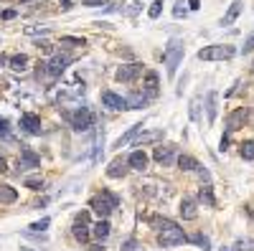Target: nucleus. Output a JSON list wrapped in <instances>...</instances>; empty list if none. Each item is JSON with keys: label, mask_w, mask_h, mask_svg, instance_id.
Listing matches in <instances>:
<instances>
[{"label": "nucleus", "mask_w": 254, "mask_h": 251, "mask_svg": "<svg viewBox=\"0 0 254 251\" xmlns=\"http://www.w3.org/2000/svg\"><path fill=\"white\" fill-rule=\"evenodd\" d=\"M198 201L203 203V205H208V208H214V205H216V198H214V190H211V185H203L201 190H198Z\"/></svg>", "instance_id": "20"}, {"label": "nucleus", "mask_w": 254, "mask_h": 251, "mask_svg": "<svg viewBox=\"0 0 254 251\" xmlns=\"http://www.w3.org/2000/svg\"><path fill=\"white\" fill-rule=\"evenodd\" d=\"M216 92H208L206 94V112H208V125L216 122Z\"/></svg>", "instance_id": "18"}, {"label": "nucleus", "mask_w": 254, "mask_h": 251, "mask_svg": "<svg viewBox=\"0 0 254 251\" xmlns=\"http://www.w3.org/2000/svg\"><path fill=\"white\" fill-rule=\"evenodd\" d=\"M21 127L28 132V135H41V117H36V114H23L21 117Z\"/></svg>", "instance_id": "10"}, {"label": "nucleus", "mask_w": 254, "mask_h": 251, "mask_svg": "<svg viewBox=\"0 0 254 251\" xmlns=\"http://www.w3.org/2000/svg\"><path fill=\"white\" fill-rule=\"evenodd\" d=\"M145 104H147V97H145V94H132V97L127 99V107H130V109H142Z\"/></svg>", "instance_id": "27"}, {"label": "nucleus", "mask_w": 254, "mask_h": 251, "mask_svg": "<svg viewBox=\"0 0 254 251\" xmlns=\"http://www.w3.org/2000/svg\"><path fill=\"white\" fill-rule=\"evenodd\" d=\"M249 51H254V33L244 41V46H242V53H249Z\"/></svg>", "instance_id": "37"}, {"label": "nucleus", "mask_w": 254, "mask_h": 251, "mask_svg": "<svg viewBox=\"0 0 254 251\" xmlns=\"http://www.w3.org/2000/svg\"><path fill=\"white\" fill-rule=\"evenodd\" d=\"M23 183H26V188H31V190H41L43 178H41V175H28V178H26Z\"/></svg>", "instance_id": "28"}, {"label": "nucleus", "mask_w": 254, "mask_h": 251, "mask_svg": "<svg viewBox=\"0 0 254 251\" xmlns=\"http://www.w3.org/2000/svg\"><path fill=\"white\" fill-rule=\"evenodd\" d=\"M242 157L244 160H254V140H249V142L242 145Z\"/></svg>", "instance_id": "32"}, {"label": "nucleus", "mask_w": 254, "mask_h": 251, "mask_svg": "<svg viewBox=\"0 0 254 251\" xmlns=\"http://www.w3.org/2000/svg\"><path fill=\"white\" fill-rule=\"evenodd\" d=\"M234 56H236L234 46H221V43H216V46H206L198 51V61H229Z\"/></svg>", "instance_id": "4"}, {"label": "nucleus", "mask_w": 254, "mask_h": 251, "mask_svg": "<svg viewBox=\"0 0 254 251\" xmlns=\"http://www.w3.org/2000/svg\"><path fill=\"white\" fill-rule=\"evenodd\" d=\"M140 129H142V125H132V127H130V129L125 132V135H122V137H119V140H117V147H125V145H127V142H130L132 137H135V135H138V132H140Z\"/></svg>", "instance_id": "26"}, {"label": "nucleus", "mask_w": 254, "mask_h": 251, "mask_svg": "<svg viewBox=\"0 0 254 251\" xmlns=\"http://www.w3.org/2000/svg\"><path fill=\"white\" fill-rule=\"evenodd\" d=\"M102 145H104V135H99V137H97V150H94V157H92L94 162H99V157H102V150H104Z\"/></svg>", "instance_id": "36"}, {"label": "nucleus", "mask_w": 254, "mask_h": 251, "mask_svg": "<svg viewBox=\"0 0 254 251\" xmlns=\"http://www.w3.org/2000/svg\"><path fill=\"white\" fill-rule=\"evenodd\" d=\"M69 64H71V56H61V53H58V56H54L51 61L46 64V74H49V76H61L64 69Z\"/></svg>", "instance_id": "7"}, {"label": "nucleus", "mask_w": 254, "mask_h": 251, "mask_svg": "<svg viewBox=\"0 0 254 251\" xmlns=\"http://www.w3.org/2000/svg\"><path fill=\"white\" fill-rule=\"evenodd\" d=\"M160 10H163V0H155V3L150 5V10H147V16H150V18H158Z\"/></svg>", "instance_id": "35"}, {"label": "nucleus", "mask_w": 254, "mask_h": 251, "mask_svg": "<svg viewBox=\"0 0 254 251\" xmlns=\"http://www.w3.org/2000/svg\"><path fill=\"white\" fill-rule=\"evenodd\" d=\"M153 226H158V244L160 246H181L188 241V236L183 233V228L173 224L168 218H153Z\"/></svg>", "instance_id": "1"}, {"label": "nucleus", "mask_w": 254, "mask_h": 251, "mask_svg": "<svg viewBox=\"0 0 254 251\" xmlns=\"http://www.w3.org/2000/svg\"><path fill=\"white\" fill-rule=\"evenodd\" d=\"M247 117H249V112L242 107V109H236L234 114H229V120H226V129L229 132H236L239 127H242L244 122H247Z\"/></svg>", "instance_id": "13"}, {"label": "nucleus", "mask_w": 254, "mask_h": 251, "mask_svg": "<svg viewBox=\"0 0 254 251\" xmlns=\"http://www.w3.org/2000/svg\"><path fill=\"white\" fill-rule=\"evenodd\" d=\"M0 137H3V140L10 137V122L5 120V117H0Z\"/></svg>", "instance_id": "33"}, {"label": "nucleus", "mask_w": 254, "mask_h": 251, "mask_svg": "<svg viewBox=\"0 0 254 251\" xmlns=\"http://www.w3.org/2000/svg\"><path fill=\"white\" fill-rule=\"evenodd\" d=\"M92 251H104V249H102V246H94V249H92Z\"/></svg>", "instance_id": "43"}, {"label": "nucleus", "mask_w": 254, "mask_h": 251, "mask_svg": "<svg viewBox=\"0 0 254 251\" xmlns=\"http://www.w3.org/2000/svg\"><path fill=\"white\" fill-rule=\"evenodd\" d=\"M145 92H147V97H155L158 94V74L155 71H147L145 74Z\"/></svg>", "instance_id": "21"}, {"label": "nucleus", "mask_w": 254, "mask_h": 251, "mask_svg": "<svg viewBox=\"0 0 254 251\" xmlns=\"http://www.w3.org/2000/svg\"><path fill=\"white\" fill-rule=\"evenodd\" d=\"M102 104L110 107V109H130L127 107V99L114 94V92H102Z\"/></svg>", "instance_id": "9"}, {"label": "nucleus", "mask_w": 254, "mask_h": 251, "mask_svg": "<svg viewBox=\"0 0 254 251\" xmlns=\"http://www.w3.org/2000/svg\"><path fill=\"white\" fill-rule=\"evenodd\" d=\"M5 170H8V168H5V160L0 157V173H5Z\"/></svg>", "instance_id": "42"}, {"label": "nucleus", "mask_w": 254, "mask_h": 251, "mask_svg": "<svg viewBox=\"0 0 254 251\" xmlns=\"http://www.w3.org/2000/svg\"><path fill=\"white\" fill-rule=\"evenodd\" d=\"M8 66H10L13 71H26V69H28V56H26V53L10 56V58H8Z\"/></svg>", "instance_id": "19"}, {"label": "nucleus", "mask_w": 254, "mask_h": 251, "mask_svg": "<svg viewBox=\"0 0 254 251\" xmlns=\"http://www.w3.org/2000/svg\"><path fill=\"white\" fill-rule=\"evenodd\" d=\"M16 16H18L16 10H3V18H5V21H13V18H16Z\"/></svg>", "instance_id": "39"}, {"label": "nucleus", "mask_w": 254, "mask_h": 251, "mask_svg": "<svg viewBox=\"0 0 254 251\" xmlns=\"http://www.w3.org/2000/svg\"><path fill=\"white\" fill-rule=\"evenodd\" d=\"M125 173H127V162L122 157H114L107 168V175L110 178H125Z\"/></svg>", "instance_id": "14"}, {"label": "nucleus", "mask_w": 254, "mask_h": 251, "mask_svg": "<svg viewBox=\"0 0 254 251\" xmlns=\"http://www.w3.org/2000/svg\"><path fill=\"white\" fill-rule=\"evenodd\" d=\"M69 120H71V127L77 129V132H84V129H89V127L94 125V114L89 112L86 107H82V109L74 112V114L69 117Z\"/></svg>", "instance_id": "5"}, {"label": "nucleus", "mask_w": 254, "mask_h": 251, "mask_svg": "<svg viewBox=\"0 0 254 251\" xmlns=\"http://www.w3.org/2000/svg\"><path fill=\"white\" fill-rule=\"evenodd\" d=\"M242 0H234V3L229 5V10H226V16H224V21H221V25H231L236 18H239V13H242Z\"/></svg>", "instance_id": "17"}, {"label": "nucleus", "mask_w": 254, "mask_h": 251, "mask_svg": "<svg viewBox=\"0 0 254 251\" xmlns=\"http://www.w3.org/2000/svg\"><path fill=\"white\" fill-rule=\"evenodd\" d=\"M64 46H84V38H74V36H64L61 38Z\"/></svg>", "instance_id": "34"}, {"label": "nucleus", "mask_w": 254, "mask_h": 251, "mask_svg": "<svg viewBox=\"0 0 254 251\" xmlns=\"http://www.w3.org/2000/svg\"><path fill=\"white\" fill-rule=\"evenodd\" d=\"M178 168H181V170H198L201 165H198V160H196V157H191V155H181V157H178Z\"/></svg>", "instance_id": "24"}, {"label": "nucleus", "mask_w": 254, "mask_h": 251, "mask_svg": "<svg viewBox=\"0 0 254 251\" xmlns=\"http://www.w3.org/2000/svg\"><path fill=\"white\" fill-rule=\"evenodd\" d=\"M140 74H142V64H127V66H119L114 76H117V81H132Z\"/></svg>", "instance_id": "8"}, {"label": "nucleus", "mask_w": 254, "mask_h": 251, "mask_svg": "<svg viewBox=\"0 0 254 251\" xmlns=\"http://www.w3.org/2000/svg\"><path fill=\"white\" fill-rule=\"evenodd\" d=\"M18 165H21L23 170H28V168H38V165H41V157H38L33 150L23 147V150H21V157H18Z\"/></svg>", "instance_id": "12"}, {"label": "nucleus", "mask_w": 254, "mask_h": 251, "mask_svg": "<svg viewBox=\"0 0 254 251\" xmlns=\"http://www.w3.org/2000/svg\"><path fill=\"white\" fill-rule=\"evenodd\" d=\"M127 165H130L132 170H145V168H147V155H145L142 150H135V152L127 157Z\"/></svg>", "instance_id": "16"}, {"label": "nucleus", "mask_w": 254, "mask_h": 251, "mask_svg": "<svg viewBox=\"0 0 254 251\" xmlns=\"http://www.w3.org/2000/svg\"><path fill=\"white\" fill-rule=\"evenodd\" d=\"M221 251H231V246H229V249H221Z\"/></svg>", "instance_id": "45"}, {"label": "nucleus", "mask_w": 254, "mask_h": 251, "mask_svg": "<svg viewBox=\"0 0 254 251\" xmlns=\"http://www.w3.org/2000/svg\"><path fill=\"white\" fill-rule=\"evenodd\" d=\"M173 155H175V147H173V145H158L155 152H153V157L160 162V165H170Z\"/></svg>", "instance_id": "11"}, {"label": "nucleus", "mask_w": 254, "mask_h": 251, "mask_svg": "<svg viewBox=\"0 0 254 251\" xmlns=\"http://www.w3.org/2000/svg\"><path fill=\"white\" fill-rule=\"evenodd\" d=\"M117 203H119V198L114 196V193H110V190H102V193H97L94 198H92V211L99 216V218H107L114 208H117Z\"/></svg>", "instance_id": "3"}, {"label": "nucleus", "mask_w": 254, "mask_h": 251, "mask_svg": "<svg viewBox=\"0 0 254 251\" xmlns=\"http://www.w3.org/2000/svg\"><path fill=\"white\" fill-rule=\"evenodd\" d=\"M21 251H33V249H21Z\"/></svg>", "instance_id": "46"}, {"label": "nucleus", "mask_w": 254, "mask_h": 251, "mask_svg": "<svg viewBox=\"0 0 254 251\" xmlns=\"http://www.w3.org/2000/svg\"><path fill=\"white\" fill-rule=\"evenodd\" d=\"M69 5H71V3H69V0H64V8H69Z\"/></svg>", "instance_id": "44"}, {"label": "nucleus", "mask_w": 254, "mask_h": 251, "mask_svg": "<svg viewBox=\"0 0 254 251\" xmlns=\"http://www.w3.org/2000/svg\"><path fill=\"white\" fill-rule=\"evenodd\" d=\"M71 233H74V239L77 241H86L89 239V213L86 211H82L79 216H77V221H74V226H71Z\"/></svg>", "instance_id": "6"}, {"label": "nucleus", "mask_w": 254, "mask_h": 251, "mask_svg": "<svg viewBox=\"0 0 254 251\" xmlns=\"http://www.w3.org/2000/svg\"><path fill=\"white\" fill-rule=\"evenodd\" d=\"M188 241H193V244H198V246H201L203 251H208V249H211V241H208V239H206L203 233H193V236H191Z\"/></svg>", "instance_id": "30"}, {"label": "nucleus", "mask_w": 254, "mask_h": 251, "mask_svg": "<svg viewBox=\"0 0 254 251\" xmlns=\"http://www.w3.org/2000/svg\"><path fill=\"white\" fill-rule=\"evenodd\" d=\"M191 8H193V10H198V8H201V0H191Z\"/></svg>", "instance_id": "41"}, {"label": "nucleus", "mask_w": 254, "mask_h": 251, "mask_svg": "<svg viewBox=\"0 0 254 251\" xmlns=\"http://www.w3.org/2000/svg\"><path fill=\"white\" fill-rule=\"evenodd\" d=\"M21 3H26V0H21Z\"/></svg>", "instance_id": "47"}, {"label": "nucleus", "mask_w": 254, "mask_h": 251, "mask_svg": "<svg viewBox=\"0 0 254 251\" xmlns=\"http://www.w3.org/2000/svg\"><path fill=\"white\" fill-rule=\"evenodd\" d=\"M102 3H107V0H84V5H102Z\"/></svg>", "instance_id": "40"}, {"label": "nucleus", "mask_w": 254, "mask_h": 251, "mask_svg": "<svg viewBox=\"0 0 254 251\" xmlns=\"http://www.w3.org/2000/svg\"><path fill=\"white\" fill-rule=\"evenodd\" d=\"M138 249V241L135 239H127L125 244H122V249H119V251H135Z\"/></svg>", "instance_id": "38"}, {"label": "nucleus", "mask_w": 254, "mask_h": 251, "mask_svg": "<svg viewBox=\"0 0 254 251\" xmlns=\"http://www.w3.org/2000/svg\"><path fill=\"white\" fill-rule=\"evenodd\" d=\"M181 216H183V221H193V218H196V216H198V211H196V201L186 196V198L181 201Z\"/></svg>", "instance_id": "15"}, {"label": "nucleus", "mask_w": 254, "mask_h": 251, "mask_svg": "<svg viewBox=\"0 0 254 251\" xmlns=\"http://www.w3.org/2000/svg\"><path fill=\"white\" fill-rule=\"evenodd\" d=\"M160 137H163V132H160V129L145 132V135H140V137L135 140V147H142V145H147V142H155V140H160Z\"/></svg>", "instance_id": "25"}, {"label": "nucleus", "mask_w": 254, "mask_h": 251, "mask_svg": "<svg viewBox=\"0 0 254 251\" xmlns=\"http://www.w3.org/2000/svg\"><path fill=\"white\" fill-rule=\"evenodd\" d=\"M110 231H112V226H110L104 218H99V224H94V228H92L94 239H99V241H104V239H107V236H110Z\"/></svg>", "instance_id": "22"}, {"label": "nucleus", "mask_w": 254, "mask_h": 251, "mask_svg": "<svg viewBox=\"0 0 254 251\" xmlns=\"http://www.w3.org/2000/svg\"><path fill=\"white\" fill-rule=\"evenodd\" d=\"M231 251H254V239H242L231 246Z\"/></svg>", "instance_id": "29"}, {"label": "nucleus", "mask_w": 254, "mask_h": 251, "mask_svg": "<svg viewBox=\"0 0 254 251\" xmlns=\"http://www.w3.org/2000/svg\"><path fill=\"white\" fill-rule=\"evenodd\" d=\"M18 201V190L10 185H0V203H16Z\"/></svg>", "instance_id": "23"}, {"label": "nucleus", "mask_w": 254, "mask_h": 251, "mask_svg": "<svg viewBox=\"0 0 254 251\" xmlns=\"http://www.w3.org/2000/svg\"><path fill=\"white\" fill-rule=\"evenodd\" d=\"M51 226V218H41V221H36V224H31L28 228H31V233H41V231H46Z\"/></svg>", "instance_id": "31"}, {"label": "nucleus", "mask_w": 254, "mask_h": 251, "mask_svg": "<svg viewBox=\"0 0 254 251\" xmlns=\"http://www.w3.org/2000/svg\"><path fill=\"white\" fill-rule=\"evenodd\" d=\"M163 61H166V66H168V79H173L178 66H181V61H183V41L181 38H170L168 41L166 51H163Z\"/></svg>", "instance_id": "2"}]
</instances>
